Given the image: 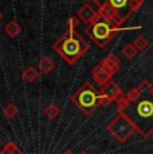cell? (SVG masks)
Listing matches in <instances>:
<instances>
[{
    "label": "cell",
    "instance_id": "9a60e30c",
    "mask_svg": "<svg viewBox=\"0 0 153 154\" xmlns=\"http://www.w3.org/2000/svg\"><path fill=\"white\" fill-rule=\"evenodd\" d=\"M137 52L138 50L136 48V46H134L133 43H128L126 46L122 47V55L126 56L128 59H133L137 56Z\"/></svg>",
    "mask_w": 153,
    "mask_h": 154
},
{
    "label": "cell",
    "instance_id": "5bb4252c",
    "mask_svg": "<svg viewBox=\"0 0 153 154\" xmlns=\"http://www.w3.org/2000/svg\"><path fill=\"white\" fill-rule=\"evenodd\" d=\"M0 154H26V153H23L14 142H8V143H5L4 146H3V149L0 150Z\"/></svg>",
    "mask_w": 153,
    "mask_h": 154
},
{
    "label": "cell",
    "instance_id": "ba28073f",
    "mask_svg": "<svg viewBox=\"0 0 153 154\" xmlns=\"http://www.w3.org/2000/svg\"><path fill=\"white\" fill-rule=\"evenodd\" d=\"M97 15H98V11H95L90 4H83L76 12V16H78L79 20H82L86 24H92L94 20L97 19Z\"/></svg>",
    "mask_w": 153,
    "mask_h": 154
},
{
    "label": "cell",
    "instance_id": "3957f363",
    "mask_svg": "<svg viewBox=\"0 0 153 154\" xmlns=\"http://www.w3.org/2000/svg\"><path fill=\"white\" fill-rule=\"evenodd\" d=\"M145 0H94L98 14L110 23L121 27L134 12L142 7Z\"/></svg>",
    "mask_w": 153,
    "mask_h": 154
},
{
    "label": "cell",
    "instance_id": "ac0fdd59",
    "mask_svg": "<svg viewBox=\"0 0 153 154\" xmlns=\"http://www.w3.org/2000/svg\"><path fill=\"white\" fill-rule=\"evenodd\" d=\"M3 112H4V115L7 118H14L17 114V107L14 105V103H8V105L4 107Z\"/></svg>",
    "mask_w": 153,
    "mask_h": 154
},
{
    "label": "cell",
    "instance_id": "44dd1931",
    "mask_svg": "<svg viewBox=\"0 0 153 154\" xmlns=\"http://www.w3.org/2000/svg\"><path fill=\"white\" fill-rule=\"evenodd\" d=\"M2 16H3V15H2V12H0V19H2Z\"/></svg>",
    "mask_w": 153,
    "mask_h": 154
},
{
    "label": "cell",
    "instance_id": "603a6c76",
    "mask_svg": "<svg viewBox=\"0 0 153 154\" xmlns=\"http://www.w3.org/2000/svg\"><path fill=\"white\" fill-rule=\"evenodd\" d=\"M152 56H153V54H152Z\"/></svg>",
    "mask_w": 153,
    "mask_h": 154
},
{
    "label": "cell",
    "instance_id": "d6986e66",
    "mask_svg": "<svg viewBox=\"0 0 153 154\" xmlns=\"http://www.w3.org/2000/svg\"><path fill=\"white\" fill-rule=\"evenodd\" d=\"M63 154H74V153H73V152H71V150H67V152H64Z\"/></svg>",
    "mask_w": 153,
    "mask_h": 154
},
{
    "label": "cell",
    "instance_id": "ffe728a7",
    "mask_svg": "<svg viewBox=\"0 0 153 154\" xmlns=\"http://www.w3.org/2000/svg\"><path fill=\"white\" fill-rule=\"evenodd\" d=\"M79 154H87L86 152H82V153H79Z\"/></svg>",
    "mask_w": 153,
    "mask_h": 154
},
{
    "label": "cell",
    "instance_id": "7c38bea8",
    "mask_svg": "<svg viewBox=\"0 0 153 154\" xmlns=\"http://www.w3.org/2000/svg\"><path fill=\"white\" fill-rule=\"evenodd\" d=\"M4 32L10 38H16L17 35L22 32V27L19 26V23L16 22H10L4 26Z\"/></svg>",
    "mask_w": 153,
    "mask_h": 154
},
{
    "label": "cell",
    "instance_id": "2e32d148",
    "mask_svg": "<svg viewBox=\"0 0 153 154\" xmlns=\"http://www.w3.org/2000/svg\"><path fill=\"white\" fill-rule=\"evenodd\" d=\"M59 107H58L57 105H54V103H51V105H48L47 107L45 109V114H46V117L48 118V119H55V118L59 115Z\"/></svg>",
    "mask_w": 153,
    "mask_h": 154
},
{
    "label": "cell",
    "instance_id": "8fae6325",
    "mask_svg": "<svg viewBox=\"0 0 153 154\" xmlns=\"http://www.w3.org/2000/svg\"><path fill=\"white\" fill-rule=\"evenodd\" d=\"M38 67H39L40 72L48 74V72H51V71L54 70L55 63H54V60H52L50 56H45V58H42L39 60V64H38Z\"/></svg>",
    "mask_w": 153,
    "mask_h": 154
},
{
    "label": "cell",
    "instance_id": "30bf717a",
    "mask_svg": "<svg viewBox=\"0 0 153 154\" xmlns=\"http://www.w3.org/2000/svg\"><path fill=\"white\" fill-rule=\"evenodd\" d=\"M101 64L108 71H110L113 75L120 70V59H118V56H117L116 54H109L106 58L101 62Z\"/></svg>",
    "mask_w": 153,
    "mask_h": 154
},
{
    "label": "cell",
    "instance_id": "6da1fadb",
    "mask_svg": "<svg viewBox=\"0 0 153 154\" xmlns=\"http://www.w3.org/2000/svg\"><path fill=\"white\" fill-rule=\"evenodd\" d=\"M137 98L128 100L122 95L116 100L118 112L125 114L136 126L137 133L144 138L153 134V83L145 79L138 85Z\"/></svg>",
    "mask_w": 153,
    "mask_h": 154
},
{
    "label": "cell",
    "instance_id": "4fadbf2b",
    "mask_svg": "<svg viewBox=\"0 0 153 154\" xmlns=\"http://www.w3.org/2000/svg\"><path fill=\"white\" fill-rule=\"evenodd\" d=\"M22 75H23V79H24L26 82H30V83H32V82H35L38 79L39 72H38V71L35 70L32 66H28V67H26V69L23 70Z\"/></svg>",
    "mask_w": 153,
    "mask_h": 154
},
{
    "label": "cell",
    "instance_id": "277c9868",
    "mask_svg": "<svg viewBox=\"0 0 153 154\" xmlns=\"http://www.w3.org/2000/svg\"><path fill=\"white\" fill-rule=\"evenodd\" d=\"M70 99L86 115H92L99 106L106 107L111 103V100L104 94H101V91L97 90L94 85H92L90 82H85L74 95H71Z\"/></svg>",
    "mask_w": 153,
    "mask_h": 154
},
{
    "label": "cell",
    "instance_id": "9c48e42d",
    "mask_svg": "<svg viewBox=\"0 0 153 154\" xmlns=\"http://www.w3.org/2000/svg\"><path fill=\"white\" fill-rule=\"evenodd\" d=\"M99 91H101V94H104L105 97H108L111 102H116V100L123 94L122 90L120 88V86L116 85L114 82H111V81L109 82V83L105 85L104 87L99 88Z\"/></svg>",
    "mask_w": 153,
    "mask_h": 154
},
{
    "label": "cell",
    "instance_id": "7402d4cb",
    "mask_svg": "<svg viewBox=\"0 0 153 154\" xmlns=\"http://www.w3.org/2000/svg\"><path fill=\"white\" fill-rule=\"evenodd\" d=\"M86 2H90V0H86Z\"/></svg>",
    "mask_w": 153,
    "mask_h": 154
},
{
    "label": "cell",
    "instance_id": "5b68a950",
    "mask_svg": "<svg viewBox=\"0 0 153 154\" xmlns=\"http://www.w3.org/2000/svg\"><path fill=\"white\" fill-rule=\"evenodd\" d=\"M136 28H140V27H133V28L117 27L116 24L110 23L109 20H106L104 16H101V15L98 14L97 15V19L94 20L92 24H89L86 27L85 34H86L99 48H104L116 34L123 31V29H136Z\"/></svg>",
    "mask_w": 153,
    "mask_h": 154
},
{
    "label": "cell",
    "instance_id": "e0dca14e",
    "mask_svg": "<svg viewBox=\"0 0 153 154\" xmlns=\"http://www.w3.org/2000/svg\"><path fill=\"white\" fill-rule=\"evenodd\" d=\"M133 44L136 46V48L138 51H144V50L146 48V47L149 46V40L146 39L145 36H142V35H140V36H137L136 39H134Z\"/></svg>",
    "mask_w": 153,
    "mask_h": 154
},
{
    "label": "cell",
    "instance_id": "7a4b0ae2",
    "mask_svg": "<svg viewBox=\"0 0 153 154\" xmlns=\"http://www.w3.org/2000/svg\"><path fill=\"white\" fill-rule=\"evenodd\" d=\"M67 32L54 43V50L66 63L74 64L89 51V44L76 32L79 20L75 16H70L67 20Z\"/></svg>",
    "mask_w": 153,
    "mask_h": 154
},
{
    "label": "cell",
    "instance_id": "8992f818",
    "mask_svg": "<svg viewBox=\"0 0 153 154\" xmlns=\"http://www.w3.org/2000/svg\"><path fill=\"white\" fill-rule=\"evenodd\" d=\"M106 129L120 143L126 142L137 131L133 122L122 112H118V115L116 118H113V121L106 126Z\"/></svg>",
    "mask_w": 153,
    "mask_h": 154
},
{
    "label": "cell",
    "instance_id": "52a82bcc",
    "mask_svg": "<svg viewBox=\"0 0 153 154\" xmlns=\"http://www.w3.org/2000/svg\"><path fill=\"white\" fill-rule=\"evenodd\" d=\"M92 76L94 78V81H95V83L99 86V87H104L106 83L111 81V76H113V74L110 72V71H108L105 69L104 66H102L101 63L98 64L97 67H94L93 71H92Z\"/></svg>",
    "mask_w": 153,
    "mask_h": 154
}]
</instances>
